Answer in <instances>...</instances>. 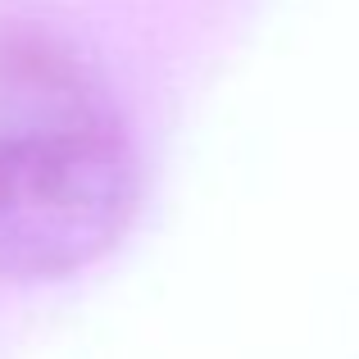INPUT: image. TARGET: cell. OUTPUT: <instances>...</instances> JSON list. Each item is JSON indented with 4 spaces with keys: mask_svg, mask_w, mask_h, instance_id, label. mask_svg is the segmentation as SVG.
I'll use <instances>...</instances> for the list:
<instances>
[{
    "mask_svg": "<svg viewBox=\"0 0 359 359\" xmlns=\"http://www.w3.org/2000/svg\"><path fill=\"white\" fill-rule=\"evenodd\" d=\"M137 159L69 50L0 36V278H60L100 259L132 219Z\"/></svg>",
    "mask_w": 359,
    "mask_h": 359,
    "instance_id": "1",
    "label": "cell"
}]
</instances>
